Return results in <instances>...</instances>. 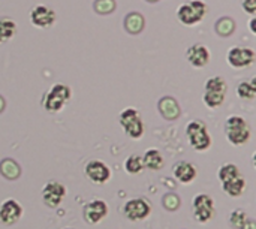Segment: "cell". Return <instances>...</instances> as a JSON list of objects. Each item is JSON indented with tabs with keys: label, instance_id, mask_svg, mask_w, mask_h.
<instances>
[{
	"label": "cell",
	"instance_id": "cell-1",
	"mask_svg": "<svg viewBox=\"0 0 256 229\" xmlns=\"http://www.w3.org/2000/svg\"><path fill=\"white\" fill-rule=\"evenodd\" d=\"M250 126L242 116H231L225 122V135L232 146H244L250 140Z\"/></svg>",
	"mask_w": 256,
	"mask_h": 229
},
{
	"label": "cell",
	"instance_id": "cell-2",
	"mask_svg": "<svg viewBox=\"0 0 256 229\" xmlns=\"http://www.w3.org/2000/svg\"><path fill=\"white\" fill-rule=\"evenodd\" d=\"M186 136L189 140V144L196 152H206L212 146V135L201 120H192L186 126Z\"/></svg>",
	"mask_w": 256,
	"mask_h": 229
},
{
	"label": "cell",
	"instance_id": "cell-3",
	"mask_svg": "<svg viewBox=\"0 0 256 229\" xmlns=\"http://www.w3.org/2000/svg\"><path fill=\"white\" fill-rule=\"evenodd\" d=\"M207 12L208 8L202 0H192L189 3H182L177 8V18L184 26H195L202 21Z\"/></svg>",
	"mask_w": 256,
	"mask_h": 229
},
{
	"label": "cell",
	"instance_id": "cell-4",
	"mask_svg": "<svg viewBox=\"0 0 256 229\" xmlns=\"http://www.w3.org/2000/svg\"><path fill=\"white\" fill-rule=\"evenodd\" d=\"M120 126L123 128L124 134L132 140H140L144 135V123L141 114L135 108H126L118 116Z\"/></svg>",
	"mask_w": 256,
	"mask_h": 229
},
{
	"label": "cell",
	"instance_id": "cell-5",
	"mask_svg": "<svg viewBox=\"0 0 256 229\" xmlns=\"http://www.w3.org/2000/svg\"><path fill=\"white\" fill-rule=\"evenodd\" d=\"M72 92L64 84H54L44 98V108L48 112H58L69 102Z\"/></svg>",
	"mask_w": 256,
	"mask_h": 229
},
{
	"label": "cell",
	"instance_id": "cell-6",
	"mask_svg": "<svg viewBox=\"0 0 256 229\" xmlns=\"http://www.w3.org/2000/svg\"><path fill=\"white\" fill-rule=\"evenodd\" d=\"M195 219L201 224H207L214 216V201L207 194H200L192 201Z\"/></svg>",
	"mask_w": 256,
	"mask_h": 229
},
{
	"label": "cell",
	"instance_id": "cell-7",
	"mask_svg": "<svg viewBox=\"0 0 256 229\" xmlns=\"http://www.w3.org/2000/svg\"><path fill=\"white\" fill-rule=\"evenodd\" d=\"M124 216L132 222H140L152 214V206L144 198H132L123 207Z\"/></svg>",
	"mask_w": 256,
	"mask_h": 229
},
{
	"label": "cell",
	"instance_id": "cell-8",
	"mask_svg": "<svg viewBox=\"0 0 256 229\" xmlns=\"http://www.w3.org/2000/svg\"><path fill=\"white\" fill-rule=\"evenodd\" d=\"M226 60L236 69L249 68L255 62V51L249 46H234L228 51Z\"/></svg>",
	"mask_w": 256,
	"mask_h": 229
},
{
	"label": "cell",
	"instance_id": "cell-9",
	"mask_svg": "<svg viewBox=\"0 0 256 229\" xmlns=\"http://www.w3.org/2000/svg\"><path fill=\"white\" fill-rule=\"evenodd\" d=\"M66 196V188L58 182H48L42 188V200L50 208H56Z\"/></svg>",
	"mask_w": 256,
	"mask_h": 229
},
{
	"label": "cell",
	"instance_id": "cell-10",
	"mask_svg": "<svg viewBox=\"0 0 256 229\" xmlns=\"http://www.w3.org/2000/svg\"><path fill=\"white\" fill-rule=\"evenodd\" d=\"M22 216V207L18 201L9 198L0 204V222L4 226L15 225Z\"/></svg>",
	"mask_w": 256,
	"mask_h": 229
},
{
	"label": "cell",
	"instance_id": "cell-11",
	"mask_svg": "<svg viewBox=\"0 0 256 229\" xmlns=\"http://www.w3.org/2000/svg\"><path fill=\"white\" fill-rule=\"evenodd\" d=\"M30 21L39 28H48L56 22V12L45 4H36L30 10Z\"/></svg>",
	"mask_w": 256,
	"mask_h": 229
},
{
	"label": "cell",
	"instance_id": "cell-12",
	"mask_svg": "<svg viewBox=\"0 0 256 229\" xmlns=\"http://www.w3.org/2000/svg\"><path fill=\"white\" fill-rule=\"evenodd\" d=\"M86 176L90 182H93L96 184H104L111 178V170L105 162L94 159V160L87 162Z\"/></svg>",
	"mask_w": 256,
	"mask_h": 229
},
{
	"label": "cell",
	"instance_id": "cell-13",
	"mask_svg": "<svg viewBox=\"0 0 256 229\" xmlns=\"http://www.w3.org/2000/svg\"><path fill=\"white\" fill-rule=\"evenodd\" d=\"M108 214V206L102 200H92L84 206V219L90 225H98Z\"/></svg>",
	"mask_w": 256,
	"mask_h": 229
},
{
	"label": "cell",
	"instance_id": "cell-14",
	"mask_svg": "<svg viewBox=\"0 0 256 229\" xmlns=\"http://www.w3.org/2000/svg\"><path fill=\"white\" fill-rule=\"evenodd\" d=\"M210 57H212L210 50L202 44H194L186 50L188 62L196 69H201V68L207 66L210 63Z\"/></svg>",
	"mask_w": 256,
	"mask_h": 229
},
{
	"label": "cell",
	"instance_id": "cell-15",
	"mask_svg": "<svg viewBox=\"0 0 256 229\" xmlns=\"http://www.w3.org/2000/svg\"><path fill=\"white\" fill-rule=\"evenodd\" d=\"M172 174H174V177H176L180 183L188 184V183H192V182L196 178L198 171H196V168H195L190 162H184V160H183V162H178V164L174 166Z\"/></svg>",
	"mask_w": 256,
	"mask_h": 229
},
{
	"label": "cell",
	"instance_id": "cell-16",
	"mask_svg": "<svg viewBox=\"0 0 256 229\" xmlns=\"http://www.w3.org/2000/svg\"><path fill=\"white\" fill-rule=\"evenodd\" d=\"M141 158H142L144 168H148V170H152V171H158V170L164 168V164H165L164 156H162V153H160L159 150H156V148H148V150L144 153V156H141Z\"/></svg>",
	"mask_w": 256,
	"mask_h": 229
},
{
	"label": "cell",
	"instance_id": "cell-17",
	"mask_svg": "<svg viewBox=\"0 0 256 229\" xmlns=\"http://www.w3.org/2000/svg\"><path fill=\"white\" fill-rule=\"evenodd\" d=\"M222 188H224L225 194H228L232 198H237V196L243 195V192L246 190V180H244V177L238 176V177H234L228 182H224Z\"/></svg>",
	"mask_w": 256,
	"mask_h": 229
},
{
	"label": "cell",
	"instance_id": "cell-18",
	"mask_svg": "<svg viewBox=\"0 0 256 229\" xmlns=\"http://www.w3.org/2000/svg\"><path fill=\"white\" fill-rule=\"evenodd\" d=\"M237 94L242 100H254L256 98V78L242 81L237 86Z\"/></svg>",
	"mask_w": 256,
	"mask_h": 229
},
{
	"label": "cell",
	"instance_id": "cell-19",
	"mask_svg": "<svg viewBox=\"0 0 256 229\" xmlns=\"http://www.w3.org/2000/svg\"><path fill=\"white\" fill-rule=\"evenodd\" d=\"M16 33V24L12 18H0V44L8 42Z\"/></svg>",
	"mask_w": 256,
	"mask_h": 229
},
{
	"label": "cell",
	"instance_id": "cell-20",
	"mask_svg": "<svg viewBox=\"0 0 256 229\" xmlns=\"http://www.w3.org/2000/svg\"><path fill=\"white\" fill-rule=\"evenodd\" d=\"M206 92H213V93H222L226 94L228 86L225 78L222 76H212L206 81Z\"/></svg>",
	"mask_w": 256,
	"mask_h": 229
},
{
	"label": "cell",
	"instance_id": "cell-21",
	"mask_svg": "<svg viewBox=\"0 0 256 229\" xmlns=\"http://www.w3.org/2000/svg\"><path fill=\"white\" fill-rule=\"evenodd\" d=\"M124 170L135 176V174H140L142 170H144V164H142V158L138 156V154H130L126 160H124Z\"/></svg>",
	"mask_w": 256,
	"mask_h": 229
},
{
	"label": "cell",
	"instance_id": "cell-22",
	"mask_svg": "<svg viewBox=\"0 0 256 229\" xmlns=\"http://www.w3.org/2000/svg\"><path fill=\"white\" fill-rule=\"evenodd\" d=\"M238 176H242L240 174V170H238V166L237 165H234V164H225V165H222L220 168H219V171H218V177H219V180L224 183V182H228V180H231V178H234V177H238Z\"/></svg>",
	"mask_w": 256,
	"mask_h": 229
},
{
	"label": "cell",
	"instance_id": "cell-23",
	"mask_svg": "<svg viewBox=\"0 0 256 229\" xmlns=\"http://www.w3.org/2000/svg\"><path fill=\"white\" fill-rule=\"evenodd\" d=\"M225 98H226V94H222V93L204 92L202 100H204V104H206L208 108L214 110V108H219V106H222V105H224V102H225Z\"/></svg>",
	"mask_w": 256,
	"mask_h": 229
},
{
	"label": "cell",
	"instance_id": "cell-24",
	"mask_svg": "<svg viewBox=\"0 0 256 229\" xmlns=\"http://www.w3.org/2000/svg\"><path fill=\"white\" fill-rule=\"evenodd\" d=\"M248 214L244 213V210H240V208H237V210H234L232 213H231V216H230V224H231V228L234 229H242L244 226V224L248 222Z\"/></svg>",
	"mask_w": 256,
	"mask_h": 229
},
{
	"label": "cell",
	"instance_id": "cell-25",
	"mask_svg": "<svg viewBox=\"0 0 256 229\" xmlns=\"http://www.w3.org/2000/svg\"><path fill=\"white\" fill-rule=\"evenodd\" d=\"M219 34H224V36H228L234 32V20H230V18H222L219 20L218 26H216Z\"/></svg>",
	"mask_w": 256,
	"mask_h": 229
},
{
	"label": "cell",
	"instance_id": "cell-26",
	"mask_svg": "<svg viewBox=\"0 0 256 229\" xmlns=\"http://www.w3.org/2000/svg\"><path fill=\"white\" fill-rule=\"evenodd\" d=\"M104 8L102 10H100V14H108V12H111V10H114V2L112 0H98L96 2V9L98 8Z\"/></svg>",
	"mask_w": 256,
	"mask_h": 229
},
{
	"label": "cell",
	"instance_id": "cell-27",
	"mask_svg": "<svg viewBox=\"0 0 256 229\" xmlns=\"http://www.w3.org/2000/svg\"><path fill=\"white\" fill-rule=\"evenodd\" d=\"M242 6L249 15L254 16L256 14V0H242Z\"/></svg>",
	"mask_w": 256,
	"mask_h": 229
},
{
	"label": "cell",
	"instance_id": "cell-28",
	"mask_svg": "<svg viewBox=\"0 0 256 229\" xmlns=\"http://www.w3.org/2000/svg\"><path fill=\"white\" fill-rule=\"evenodd\" d=\"M242 229H256L255 220H252V219H248V222L244 224V226H243Z\"/></svg>",
	"mask_w": 256,
	"mask_h": 229
},
{
	"label": "cell",
	"instance_id": "cell-29",
	"mask_svg": "<svg viewBox=\"0 0 256 229\" xmlns=\"http://www.w3.org/2000/svg\"><path fill=\"white\" fill-rule=\"evenodd\" d=\"M64 229H72V228H64Z\"/></svg>",
	"mask_w": 256,
	"mask_h": 229
}]
</instances>
